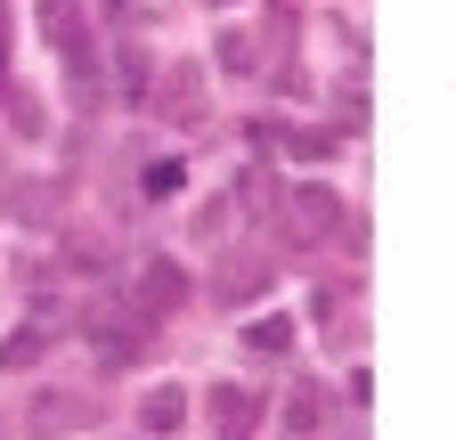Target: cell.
Wrapping results in <instances>:
<instances>
[{"mask_svg":"<svg viewBox=\"0 0 456 440\" xmlns=\"http://www.w3.org/2000/svg\"><path fill=\"white\" fill-rule=\"evenodd\" d=\"M285 147H294V155H310V163H326V155H334V139H326V131H294Z\"/></svg>","mask_w":456,"mask_h":440,"instance_id":"44dd1931","label":"cell"},{"mask_svg":"<svg viewBox=\"0 0 456 440\" xmlns=\"http://www.w3.org/2000/svg\"><path fill=\"white\" fill-rule=\"evenodd\" d=\"M147 90H155V58H147L139 41H123V49H114V98H123V106H147Z\"/></svg>","mask_w":456,"mask_h":440,"instance_id":"9c48e42d","label":"cell"},{"mask_svg":"<svg viewBox=\"0 0 456 440\" xmlns=\"http://www.w3.org/2000/svg\"><path fill=\"white\" fill-rule=\"evenodd\" d=\"M0 212H9V220H25V229H57L66 196H57L49 180H9V188H0Z\"/></svg>","mask_w":456,"mask_h":440,"instance_id":"5b68a950","label":"cell"},{"mask_svg":"<svg viewBox=\"0 0 456 440\" xmlns=\"http://www.w3.org/2000/svg\"><path fill=\"white\" fill-rule=\"evenodd\" d=\"M180 424H188V392H180V383H155V392L139 400V432L147 440H171Z\"/></svg>","mask_w":456,"mask_h":440,"instance_id":"8992f818","label":"cell"},{"mask_svg":"<svg viewBox=\"0 0 456 440\" xmlns=\"http://www.w3.org/2000/svg\"><path fill=\"white\" fill-rule=\"evenodd\" d=\"M82 335H90V351H98L106 367H139V359L155 351V318L131 310V294H114V302H98V310L82 318Z\"/></svg>","mask_w":456,"mask_h":440,"instance_id":"6da1fadb","label":"cell"},{"mask_svg":"<svg viewBox=\"0 0 456 440\" xmlns=\"http://www.w3.org/2000/svg\"><path fill=\"white\" fill-rule=\"evenodd\" d=\"M228 440H253V432H228Z\"/></svg>","mask_w":456,"mask_h":440,"instance_id":"603a6c76","label":"cell"},{"mask_svg":"<svg viewBox=\"0 0 456 440\" xmlns=\"http://www.w3.org/2000/svg\"><path fill=\"white\" fill-rule=\"evenodd\" d=\"M212 416H220V432H253L261 424V400L245 392V383H212Z\"/></svg>","mask_w":456,"mask_h":440,"instance_id":"8fae6325","label":"cell"},{"mask_svg":"<svg viewBox=\"0 0 456 440\" xmlns=\"http://www.w3.org/2000/svg\"><path fill=\"white\" fill-rule=\"evenodd\" d=\"M196 237H204V245L228 237V204H204V212H196Z\"/></svg>","mask_w":456,"mask_h":440,"instance_id":"ffe728a7","label":"cell"},{"mask_svg":"<svg viewBox=\"0 0 456 440\" xmlns=\"http://www.w3.org/2000/svg\"><path fill=\"white\" fill-rule=\"evenodd\" d=\"M147 106H155L163 123L196 131V123L212 115V98H204V66H196V58H180V66H155V90H147Z\"/></svg>","mask_w":456,"mask_h":440,"instance_id":"7a4b0ae2","label":"cell"},{"mask_svg":"<svg viewBox=\"0 0 456 440\" xmlns=\"http://www.w3.org/2000/svg\"><path fill=\"white\" fill-rule=\"evenodd\" d=\"M285 424H294V432H318L326 424V392H318V383H302V392L285 400Z\"/></svg>","mask_w":456,"mask_h":440,"instance_id":"e0dca14e","label":"cell"},{"mask_svg":"<svg viewBox=\"0 0 456 440\" xmlns=\"http://www.w3.org/2000/svg\"><path fill=\"white\" fill-rule=\"evenodd\" d=\"M180 180H188V163H180V155H155L147 172H139V188H147V196H180Z\"/></svg>","mask_w":456,"mask_h":440,"instance_id":"ac0fdd59","label":"cell"},{"mask_svg":"<svg viewBox=\"0 0 456 440\" xmlns=\"http://www.w3.org/2000/svg\"><path fill=\"white\" fill-rule=\"evenodd\" d=\"M0 106H9V123H17L25 139H41V131H49V115H41V98H33V90H17V82H0Z\"/></svg>","mask_w":456,"mask_h":440,"instance_id":"5bb4252c","label":"cell"},{"mask_svg":"<svg viewBox=\"0 0 456 440\" xmlns=\"http://www.w3.org/2000/svg\"><path fill=\"white\" fill-rule=\"evenodd\" d=\"M237 196H245L253 212H285V196H277V180H269V172H245V180H237Z\"/></svg>","mask_w":456,"mask_h":440,"instance_id":"d6986e66","label":"cell"},{"mask_svg":"<svg viewBox=\"0 0 456 440\" xmlns=\"http://www.w3.org/2000/svg\"><path fill=\"white\" fill-rule=\"evenodd\" d=\"M33 17H41V41L57 49V58H98V49H90V9H82V0H33Z\"/></svg>","mask_w":456,"mask_h":440,"instance_id":"3957f363","label":"cell"},{"mask_svg":"<svg viewBox=\"0 0 456 440\" xmlns=\"http://www.w3.org/2000/svg\"><path fill=\"white\" fill-rule=\"evenodd\" d=\"M0 66H9V9H0Z\"/></svg>","mask_w":456,"mask_h":440,"instance_id":"7402d4cb","label":"cell"},{"mask_svg":"<svg viewBox=\"0 0 456 440\" xmlns=\"http://www.w3.org/2000/svg\"><path fill=\"white\" fill-rule=\"evenodd\" d=\"M188 302V269L171 261V253H155L147 269H139V286H131V310H147V318H171Z\"/></svg>","mask_w":456,"mask_h":440,"instance_id":"277c9868","label":"cell"},{"mask_svg":"<svg viewBox=\"0 0 456 440\" xmlns=\"http://www.w3.org/2000/svg\"><path fill=\"white\" fill-rule=\"evenodd\" d=\"M33 424H41V440H49V432H82V424H98V408H90L82 392H41V400H33Z\"/></svg>","mask_w":456,"mask_h":440,"instance_id":"ba28073f","label":"cell"},{"mask_svg":"<svg viewBox=\"0 0 456 440\" xmlns=\"http://www.w3.org/2000/svg\"><path fill=\"white\" fill-rule=\"evenodd\" d=\"M245 351L253 359H285V351H294V318H253L245 326Z\"/></svg>","mask_w":456,"mask_h":440,"instance_id":"7c38bea8","label":"cell"},{"mask_svg":"<svg viewBox=\"0 0 456 440\" xmlns=\"http://www.w3.org/2000/svg\"><path fill=\"white\" fill-rule=\"evenodd\" d=\"M41 359H49V335H41V326H17V335L0 343V367H17V375L41 367Z\"/></svg>","mask_w":456,"mask_h":440,"instance_id":"9a60e30c","label":"cell"},{"mask_svg":"<svg viewBox=\"0 0 456 440\" xmlns=\"http://www.w3.org/2000/svg\"><path fill=\"white\" fill-rule=\"evenodd\" d=\"M285 212H294V229L302 237H334V220H342V204H334V188H294V196H285Z\"/></svg>","mask_w":456,"mask_h":440,"instance_id":"52a82bcc","label":"cell"},{"mask_svg":"<svg viewBox=\"0 0 456 440\" xmlns=\"http://www.w3.org/2000/svg\"><path fill=\"white\" fill-rule=\"evenodd\" d=\"M212 294H220L228 310H245V302H261V294H269V261H228Z\"/></svg>","mask_w":456,"mask_h":440,"instance_id":"30bf717a","label":"cell"},{"mask_svg":"<svg viewBox=\"0 0 456 440\" xmlns=\"http://www.w3.org/2000/svg\"><path fill=\"white\" fill-rule=\"evenodd\" d=\"M261 66V41L245 25H220V74H253Z\"/></svg>","mask_w":456,"mask_h":440,"instance_id":"4fadbf2b","label":"cell"},{"mask_svg":"<svg viewBox=\"0 0 456 440\" xmlns=\"http://www.w3.org/2000/svg\"><path fill=\"white\" fill-rule=\"evenodd\" d=\"M57 261H66V269H106V245L90 229H66V237H57Z\"/></svg>","mask_w":456,"mask_h":440,"instance_id":"2e32d148","label":"cell"}]
</instances>
